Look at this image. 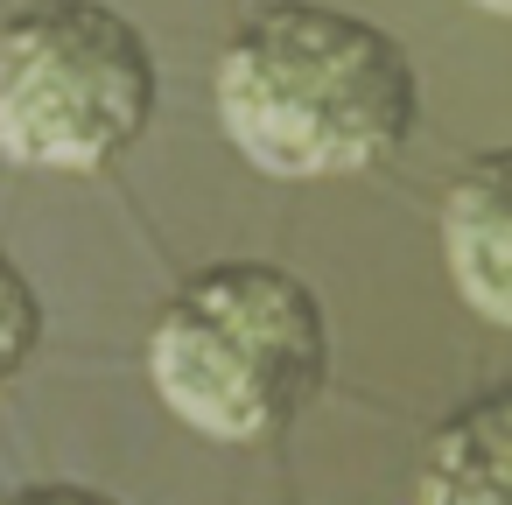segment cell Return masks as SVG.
Segmentation results:
<instances>
[{
    "instance_id": "7a4b0ae2",
    "label": "cell",
    "mask_w": 512,
    "mask_h": 505,
    "mask_svg": "<svg viewBox=\"0 0 512 505\" xmlns=\"http://www.w3.org/2000/svg\"><path fill=\"white\" fill-rule=\"evenodd\" d=\"M148 379L183 428L211 442H274L330 379L323 302L274 260H218L162 302Z\"/></svg>"
},
{
    "instance_id": "ba28073f",
    "label": "cell",
    "mask_w": 512,
    "mask_h": 505,
    "mask_svg": "<svg viewBox=\"0 0 512 505\" xmlns=\"http://www.w3.org/2000/svg\"><path fill=\"white\" fill-rule=\"evenodd\" d=\"M470 8H484V15H498V22H512V0H470Z\"/></svg>"
},
{
    "instance_id": "3957f363",
    "label": "cell",
    "mask_w": 512,
    "mask_h": 505,
    "mask_svg": "<svg viewBox=\"0 0 512 505\" xmlns=\"http://www.w3.org/2000/svg\"><path fill=\"white\" fill-rule=\"evenodd\" d=\"M155 99V50L106 0H29L0 22V162L92 176L148 134Z\"/></svg>"
},
{
    "instance_id": "8992f818",
    "label": "cell",
    "mask_w": 512,
    "mask_h": 505,
    "mask_svg": "<svg viewBox=\"0 0 512 505\" xmlns=\"http://www.w3.org/2000/svg\"><path fill=\"white\" fill-rule=\"evenodd\" d=\"M36 351H43V295L8 253H0V393L29 372Z\"/></svg>"
},
{
    "instance_id": "277c9868",
    "label": "cell",
    "mask_w": 512,
    "mask_h": 505,
    "mask_svg": "<svg viewBox=\"0 0 512 505\" xmlns=\"http://www.w3.org/2000/svg\"><path fill=\"white\" fill-rule=\"evenodd\" d=\"M442 267L470 316L512 330V148H484L442 197Z\"/></svg>"
},
{
    "instance_id": "6da1fadb",
    "label": "cell",
    "mask_w": 512,
    "mask_h": 505,
    "mask_svg": "<svg viewBox=\"0 0 512 505\" xmlns=\"http://www.w3.org/2000/svg\"><path fill=\"white\" fill-rule=\"evenodd\" d=\"M211 106L225 141L260 176L330 183L407 148L421 120V78L393 29L323 0H274L225 36Z\"/></svg>"
},
{
    "instance_id": "5b68a950",
    "label": "cell",
    "mask_w": 512,
    "mask_h": 505,
    "mask_svg": "<svg viewBox=\"0 0 512 505\" xmlns=\"http://www.w3.org/2000/svg\"><path fill=\"white\" fill-rule=\"evenodd\" d=\"M414 491L428 505H512V379L428 428Z\"/></svg>"
},
{
    "instance_id": "52a82bcc",
    "label": "cell",
    "mask_w": 512,
    "mask_h": 505,
    "mask_svg": "<svg viewBox=\"0 0 512 505\" xmlns=\"http://www.w3.org/2000/svg\"><path fill=\"white\" fill-rule=\"evenodd\" d=\"M22 498H85V505H106V491H85V484H29Z\"/></svg>"
}]
</instances>
